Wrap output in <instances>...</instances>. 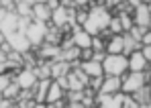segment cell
Segmentation results:
<instances>
[{"instance_id":"23","label":"cell","mask_w":151,"mask_h":108,"mask_svg":"<svg viewBox=\"0 0 151 108\" xmlns=\"http://www.w3.org/2000/svg\"><path fill=\"white\" fill-rule=\"evenodd\" d=\"M12 80H14V74H12V72H8V69H6V72H0V92H2Z\"/></svg>"},{"instance_id":"10","label":"cell","mask_w":151,"mask_h":108,"mask_svg":"<svg viewBox=\"0 0 151 108\" xmlns=\"http://www.w3.org/2000/svg\"><path fill=\"white\" fill-rule=\"evenodd\" d=\"M127 59H129V72H145L149 67V61L141 49H135L133 53H129Z\"/></svg>"},{"instance_id":"15","label":"cell","mask_w":151,"mask_h":108,"mask_svg":"<svg viewBox=\"0 0 151 108\" xmlns=\"http://www.w3.org/2000/svg\"><path fill=\"white\" fill-rule=\"evenodd\" d=\"M70 69H72V63H70V61H63V59H59V57L51 59V78H53V80L65 76Z\"/></svg>"},{"instance_id":"32","label":"cell","mask_w":151,"mask_h":108,"mask_svg":"<svg viewBox=\"0 0 151 108\" xmlns=\"http://www.w3.org/2000/svg\"><path fill=\"white\" fill-rule=\"evenodd\" d=\"M147 86H149V92H151V80H149V84H147Z\"/></svg>"},{"instance_id":"27","label":"cell","mask_w":151,"mask_h":108,"mask_svg":"<svg viewBox=\"0 0 151 108\" xmlns=\"http://www.w3.org/2000/svg\"><path fill=\"white\" fill-rule=\"evenodd\" d=\"M125 0H104V6L106 8H116V6H121Z\"/></svg>"},{"instance_id":"28","label":"cell","mask_w":151,"mask_h":108,"mask_svg":"<svg viewBox=\"0 0 151 108\" xmlns=\"http://www.w3.org/2000/svg\"><path fill=\"white\" fill-rule=\"evenodd\" d=\"M141 45H151V29H147L141 37Z\"/></svg>"},{"instance_id":"25","label":"cell","mask_w":151,"mask_h":108,"mask_svg":"<svg viewBox=\"0 0 151 108\" xmlns=\"http://www.w3.org/2000/svg\"><path fill=\"white\" fill-rule=\"evenodd\" d=\"M135 106H139L137 100H135L131 94H125V96H123V108H135Z\"/></svg>"},{"instance_id":"14","label":"cell","mask_w":151,"mask_h":108,"mask_svg":"<svg viewBox=\"0 0 151 108\" xmlns=\"http://www.w3.org/2000/svg\"><path fill=\"white\" fill-rule=\"evenodd\" d=\"M78 65H80V69H82L88 78H94V76H104V72H102V63H100V61H96V59L80 61Z\"/></svg>"},{"instance_id":"5","label":"cell","mask_w":151,"mask_h":108,"mask_svg":"<svg viewBox=\"0 0 151 108\" xmlns=\"http://www.w3.org/2000/svg\"><path fill=\"white\" fill-rule=\"evenodd\" d=\"M65 78H68V90H84L86 86H88V76L80 69V65H74L68 74H65Z\"/></svg>"},{"instance_id":"24","label":"cell","mask_w":151,"mask_h":108,"mask_svg":"<svg viewBox=\"0 0 151 108\" xmlns=\"http://www.w3.org/2000/svg\"><path fill=\"white\" fill-rule=\"evenodd\" d=\"M90 47H92V51H104V39H102V35H92Z\"/></svg>"},{"instance_id":"19","label":"cell","mask_w":151,"mask_h":108,"mask_svg":"<svg viewBox=\"0 0 151 108\" xmlns=\"http://www.w3.org/2000/svg\"><path fill=\"white\" fill-rule=\"evenodd\" d=\"M143 45L137 41V39H133L129 33H123V53L129 55V53H133L135 49H141Z\"/></svg>"},{"instance_id":"31","label":"cell","mask_w":151,"mask_h":108,"mask_svg":"<svg viewBox=\"0 0 151 108\" xmlns=\"http://www.w3.org/2000/svg\"><path fill=\"white\" fill-rule=\"evenodd\" d=\"M139 2H145V4H151V0H139Z\"/></svg>"},{"instance_id":"4","label":"cell","mask_w":151,"mask_h":108,"mask_svg":"<svg viewBox=\"0 0 151 108\" xmlns=\"http://www.w3.org/2000/svg\"><path fill=\"white\" fill-rule=\"evenodd\" d=\"M47 29H49V23H41V21H31V23H29L25 35H27V39H29V43H31L33 49H37V47L45 41Z\"/></svg>"},{"instance_id":"11","label":"cell","mask_w":151,"mask_h":108,"mask_svg":"<svg viewBox=\"0 0 151 108\" xmlns=\"http://www.w3.org/2000/svg\"><path fill=\"white\" fill-rule=\"evenodd\" d=\"M72 41L78 49H84V47H90V41H92V35L82 27H74L72 31Z\"/></svg>"},{"instance_id":"36","label":"cell","mask_w":151,"mask_h":108,"mask_svg":"<svg viewBox=\"0 0 151 108\" xmlns=\"http://www.w3.org/2000/svg\"><path fill=\"white\" fill-rule=\"evenodd\" d=\"M149 29H151V23H149Z\"/></svg>"},{"instance_id":"37","label":"cell","mask_w":151,"mask_h":108,"mask_svg":"<svg viewBox=\"0 0 151 108\" xmlns=\"http://www.w3.org/2000/svg\"><path fill=\"white\" fill-rule=\"evenodd\" d=\"M14 2H17V0H14Z\"/></svg>"},{"instance_id":"17","label":"cell","mask_w":151,"mask_h":108,"mask_svg":"<svg viewBox=\"0 0 151 108\" xmlns=\"http://www.w3.org/2000/svg\"><path fill=\"white\" fill-rule=\"evenodd\" d=\"M104 51L106 53H123V33L121 35H110L104 41Z\"/></svg>"},{"instance_id":"18","label":"cell","mask_w":151,"mask_h":108,"mask_svg":"<svg viewBox=\"0 0 151 108\" xmlns=\"http://www.w3.org/2000/svg\"><path fill=\"white\" fill-rule=\"evenodd\" d=\"M51 80H37V84L31 88L33 90V98L39 104H45V96H47V88H49Z\"/></svg>"},{"instance_id":"8","label":"cell","mask_w":151,"mask_h":108,"mask_svg":"<svg viewBox=\"0 0 151 108\" xmlns=\"http://www.w3.org/2000/svg\"><path fill=\"white\" fill-rule=\"evenodd\" d=\"M131 16H133V23H135V25H139V27H149V23H151V4L139 2V4L131 10Z\"/></svg>"},{"instance_id":"30","label":"cell","mask_w":151,"mask_h":108,"mask_svg":"<svg viewBox=\"0 0 151 108\" xmlns=\"http://www.w3.org/2000/svg\"><path fill=\"white\" fill-rule=\"evenodd\" d=\"M21 2H27V4H31V6H33V4H35L37 0H21Z\"/></svg>"},{"instance_id":"12","label":"cell","mask_w":151,"mask_h":108,"mask_svg":"<svg viewBox=\"0 0 151 108\" xmlns=\"http://www.w3.org/2000/svg\"><path fill=\"white\" fill-rule=\"evenodd\" d=\"M98 92H102V94H114V92H121V76H106V74H104Z\"/></svg>"},{"instance_id":"3","label":"cell","mask_w":151,"mask_h":108,"mask_svg":"<svg viewBox=\"0 0 151 108\" xmlns=\"http://www.w3.org/2000/svg\"><path fill=\"white\" fill-rule=\"evenodd\" d=\"M151 80V72L145 69V72H125L121 76V90L125 94H133L135 90H139L141 86L149 84Z\"/></svg>"},{"instance_id":"21","label":"cell","mask_w":151,"mask_h":108,"mask_svg":"<svg viewBox=\"0 0 151 108\" xmlns=\"http://www.w3.org/2000/svg\"><path fill=\"white\" fill-rule=\"evenodd\" d=\"M31 4H27V2H21V0H17L14 2V12L19 14V16H31Z\"/></svg>"},{"instance_id":"26","label":"cell","mask_w":151,"mask_h":108,"mask_svg":"<svg viewBox=\"0 0 151 108\" xmlns=\"http://www.w3.org/2000/svg\"><path fill=\"white\" fill-rule=\"evenodd\" d=\"M92 47H84V49H80V61H88V59H92Z\"/></svg>"},{"instance_id":"33","label":"cell","mask_w":151,"mask_h":108,"mask_svg":"<svg viewBox=\"0 0 151 108\" xmlns=\"http://www.w3.org/2000/svg\"><path fill=\"white\" fill-rule=\"evenodd\" d=\"M147 69H149V72H151V61H149V67H147Z\"/></svg>"},{"instance_id":"2","label":"cell","mask_w":151,"mask_h":108,"mask_svg":"<svg viewBox=\"0 0 151 108\" xmlns=\"http://www.w3.org/2000/svg\"><path fill=\"white\" fill-rule=\"evenodd\" d=\"M102 72L106 76H123L129 72V59L125 53H106L102 59Z\"/></svg>"},{"instance_id":"29","label":"cell","mask_w":151,"mask_h":108,"mask_svg":"<svg viewBox=\"0 0 151 108\" xmlns=\"http://www.w3.org/2000/svg\"><path fill=\"white\" fill-rule=\"evenodd\" d=\"M72 2H74L78 8H80V6H82V8H88V4H90L92 0H72Z\"/></svg>"},{"instance_id":"9","label":"cell","mask_w":151,"mask_h":108,"mask_svg":"<svg viewBox=\"0 0 151 108\" xmlns=\"http://www.w3.org/2000/svg\"><path fill=\"white\" fill-rule=\"evenodd\" d=\"M17 29H19V14L14 10H6L0 19V33L6 37V35L14 33Z\"/></svg>"},{"instance_id":"16","label":"cell","mask_w":151,"mask_h":108,"mask_svg":"<svg viewBox=\"0 0 151 108\" xmlns=\"http://www.w3.org/2000/svg\"><path fill=\"white\" fill-rule=\"evenodd\" d=\"M63 94H65V90L57 84V80H51L49 88H47V96H45V106H49L51 102H55V100L63 98Z\"/></svg>"},{"instance_id":"34","label":"cell","mask_w":151,"mask_h":108,"mask_svg":"<svg viewBox=\"0 0 151 108\" xmlns=\"http://www.w3.org/2000/svg\"><path fill=\"white\" fill-rule=\"evenodd\" d=\"M37 2H47V0H37Z\"/></svg>"},{"instance_id":"35","label":"cell","mask_w":151,"mask_h":108,"mask_svg":"<svg viewBox=\"0 0 151 108\" xmlns=\"http://www.w3.org/2000/svg\"><path fill=\"white\" fill-rule=\"evenodd\" d=\"M0 102H2V92H0Z\"/></svg>"},{"instance_id":"22","label":"cell","mask_w":151,"mask_h":108,"mask_svg":"<svg viewBox=\"0 0 151 108\" xmlns=\"http://www.w3.org/2000/svg\"><path fill=\"white\" fill-rule=\"evenodd\" d=\"M108 33L110 35H121L123 33V27H121V21H119V16H110V21H108Z\"/></svg>"},{"instance_id":"13","label":"cell","mask_w":151,"mask_h":108,"mask_svg":"<svg viewBox=\"0 0 151 108\" xmlns=\"http://www.w3.org/2000/svg\"><path fill=\"white\" fill-rule=\"evenodd\" d=\"M51 16V8L45 2H35L33 8H31V19L33 21H41V23H49Z\"/></svg>"},{"instance_id":"7","label":"cell","mask_w":151,"mask_h":108,"mask_svg":"<svg viewBox=\"0 0 151 108\" xmlns=\"http://www.w3.org/2000/svg\"><path fill=\"white\" fill-rule=\"evenodd\" d=\"M4 39L8 41L10 49H14V51H19V53H27V51L33 49L31 43H29V39H27V35H25V33H21V31H14V33L6 35Z\"/></svg>"},{"instance_id":"6","label":"cell","mask_w":151,"mask_h":108,"mask_svg":"<svg viewBox=\"0 0 151 108\" xmlns=\"http://www.w3.org/2000/svg\"><path fill=\"white\" fill-rule=\"evenodd\" d=\"M37 76H35V69L33 67H21L19 72H14V82L19 84L21 90H31L35 84H37Z\"/></svg>"},{"instance_id":"1","label":"cell","mask_w":151,"mask_h":108,"mask_svg":"<svg viewBox=\"0 0 151 108\" xmlns=\"http://www.w3.org/2000/svg\"><path fill=\"white\" fill-rule=\"evenodd\" d=\"M110 16H112L110 14V8L100 6V4H94L92 8H88V19L82 25V29H86L90 35H100L102 31L108 27Z\"/></svg>"},{"instance_id":"20","label":"cell","mask_w":151,"mask_h":108,"mask_svg":"<svg viewBox=\"0 0 151 108\" xmlns=\"http://www.w3.org/2000/svg\"><path fill=\"white\" fill-rule=\"evenodd\" d=\"M19 92H21V88H19V84L12 80L4 90H2V98H10V100H17L19 98Z\"/></svg>"}]
</instances>
